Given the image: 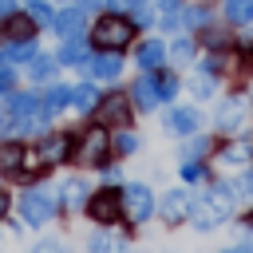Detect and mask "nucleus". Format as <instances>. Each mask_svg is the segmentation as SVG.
Instances as JSON below:
<instances>
[{"mask_svg":"<svg viewBox=\"0 0 253 253\" xmlns=\"http://www.w3.org/2000/svg\"><path fill=\"white\" fill-rule=\"evenodd\" d=\"M233 198H237V190H233V186H225V182H213V186H210V194H206L202 202H194V210H190V221H194L198 229H213L217 221H225V217H229V210H233Z\"/></svg>","mask_w":253,"mask_h":253,"instance_id":"1","label":"nucleus"},{"mask_svg":"<svg viewBox=\"0 0 253 253\" xmlns=\"http://www.w3.org/2000/svg\"><path fill=\"white\" fill-rule=\"evenodd\" d=\"M130 36H134V28H130L123 16H103V20L95 24V32H91V43H95L99 51H123V47L130 43Z\"/></svg>","mask_w":253,"mask_h":253,"instance_id":"2","label":"nucleus"},{"mask_svg":"<svg viewBox=\"0 0 253 253\" xmlns=\"http://www.w3.org/2000/svg\"><path fill=\"white\" fill-rule=\"evenodd\" d=\"M107 158H111V138H107V130H103V126L87 130V134L79 138V146H75V162H83V166H107Z\"/></svg>","mask_w":253,"mask_h":253,"instance_id":"3","label":"nucleus"},{"mask_svg":"<svg viewBox=\"0 0 253 253\" xmlns=\"http://www.w3.org/2000/svg\"><path fill=\"white\" fill-rule=\"evenodd\" d=\"M95 123L99 126H130V99L123 91L103 95L99 107H95Z\"/></svg>","mask_w":253,"mask_h":253,"instance_id":"4","label":"nucleus"},{"mask_svg":"<svg viewBox=\"0 0 253 253\" xmlns=\"http://www.w3.org/2000/svg\"><path fill=\"white\" fill-rule=\"evenodd\" d=\"M51 213H55V198L47 190H24L20 194V217L28 225H43V221H51Z\"/></svg>","mask_w":253,"mask_h":253,"instance_id":"5","label":"nucleus"},{"mask_svg":"<svg viewBox=\"0 0 253 253\" xmlns=\"http://www.w3.org/2000/svg\"><path fill=\"white\" fill-rule=\"evenodd\" d=\"M87 213H91V221H103V225L119 221L123 217V190H95V198H87Z\"/></svg>","mask_w":253,"mask_h":253,"instance_id":"6","label":"nucleus"},{"mask_svg":"<svg viewBox=\"0 0 253 253\" xmlns=\"http://www.w3.org/2000/svg\"><path fill=\"white\" fill-rule=\"evenodd\" d=\"M123 210H126V221H146L150 213H154V198H150V190L142 186V182H130L126 190H123Z\"/></svg>","mask_w":253,"mask_h":253,"instance_id":"7","label":"nucleus"},{"mask_svg":"<svg viewBox=\"0 0 253 253\" xmlns=\"http://www.w3.org/2000/svg\"><path fill=\"white\" fill-rule=\"evenodd\" d=\"M190 210H194V198H190V190H170V194L158 202V213H162V221H170V225H178V221H190Z\"/></svg>","mask_w":253,"mask_h":253,"instance_id":"8","label":"nucleus"},{"mask_svg":"<svg viewBox=\"0 0 253 253\" xmlns=\"http://www.w3.org/2000/svg\"><path fill=\"white\" fill-rule=\"evenodd\" d=\"M245 115H249L245 99H225V103L217 107V130H221V134H233L237 126H245Z\"/></svg>","mask_w":253,"mask_h":253,"instance_id":"9","label":"nucleus"},{"mask_svg":"<svg viewBox=\"0 0 253 253\" xmlns=\"http://www.w3.org/2000/svg\"><path fill=\"white\" fill-rule=\"evenodd\" d=\"M36 154H40V162H43V166L67 162V158H71V138H67V134H47V138L40 142V150H36Z\"/></svg>","mask_w":253,"mask_h":253,"instance_id":"10","label":"nucleus"},{"mask_svg":"<svg viewBox=\"0 0 253 253\" xmlns=\"http://www.w3.org/2000/svg\"><path fill=\"white\" fill-rule=\"evenodd\" d=\"M87 75L91 79H115L119 71H123V59L115 55V51H99V55H87Z\"/></svg>","mask_w":253,"mask_h":253,"instance_id":"11","label":"nucleus"},{"mask_svg":"<svg viewBox=\"0 0 253 253\" xmlns=\"http://www.w3.org/2000/svg\"><path fill=\"white\" fill-rule=\"evenodd\" d=\"M51 24H55L59 40H63V36H83V24H87V8H83V4H75V8H63V12H59Z\"/></svg>","mask_w":253,"mask_h":253,"instance_id":"12","label":"nucleus"},{"mask_svg":"<svg viewBox=\"0 0 253 253\" xmlns=\"http://www.w3.org/2000/svg\"><path fill=\"white\" fill-rule=\"evenodd\" d=\"M0 36H4V40H12V43L32 40V36H36V24H32V16H16V12H8V16H4V24H0Z\"/></svg>","mask_w":253,"mask_h":253,"instance_id":"13","label":"nucleus"},{"mask_svg":"<svg viewBox=\"0 0 253 253\" xmlns=\"http://www.w3.org/2000/svg\"><path fill=\"white\" fill-rule=\"evenodd\" d=\"M198 126H202V115L190 111V107H178V111L166 115V130H170V134H194Z\"/></svg>","mask_w":253,"mask_h":253,"instance_id":"14","label":"nucleus"},{"mask_svg":"<svg viewBox=\"0 0 253 253\" xmlns=\"http://www.w3.org/2000/svg\"><path fill=\"white\" fill-rule=\"evenodd\" d=\"M130 99H134V107H142V111H150V107H158V103H162V95H158V83H154L150 75L134 79V87H130Z\"/></svg>","mask_w":253,"mask_h":253,"instance_id":"15","label":"nucleus"},{"mask_svg":"<svg viewBox=\"0 0 253 253\" xmlns=\"http://www.w3.org/2000/svg\"><path fill=\"white\" fill-rule=\"evenodd\" d=\"M8 111H12L16 119H36V115L43 111V99H40V95H32V91H20V95H12V99H8Z\"/></svg>","mask_w":253,"mask_h":253,"instance_id":"16","label":"nucleus"},{"mask_svg":"<svg viewBox=\"0 0 253 253\" xmlns=\"http://www.w3.org/2000/svg\"><path fill=\"white\" fill-rule=\"evenodd\" d=\"M138 67L142 71H154V67H162V59H166V47L158 43V40H146V43H138Z\"/></svg>","mask_w":253,"mask_h":253,"instance_id":"17","label":"nucleus"},{"mask_svg":"<svg viewBox=\"0 0 253 253\" xmlns=\"http://www.w3.org/2000/svg\"><path fill=\"white\" fill-rule=\"evenodd\" d=\"M24 146L20 142H0V174H20V166H24Z\"/></svg>","mask_w":253,"mask_h":253,"instance_id":"18","label":"nucleus"},{"mask_svg":"<svg viewBox=\"0 0 253 253\" xmlns=\"http://www.w3.org/2000/svg\"><path fill=\"white\" fill-rule=\"evenodd\" d=\"M79 59H87V40L83 36H63L55 63H79Z\"/></svg>","mask_w":253,"mask_h":253,"instance_id":"19","label":"nucleus"},{"mask_svg":"<svg viewBox=\"0 0 253 253\" xmlns=\"http://www.w3.org/2000/svg\"><path fill=\"white\" fill-rule=\"evenodd\" d=\"M99 91H95V83H83V87H71V103L79 107V111H95L99 107Z\"/></svg>","mask_w":253,"mask_h":253,"instance_id":"20","label":"nucleus"},{"mask_svg":"<svg viewBox=\"0 0 253 253\" xmlns=\"http://www.w3.org/2000/svg\"><path fill=\"white\" fill-rule=\"evenodd\" d=\"M91 253H126V241L119 233H95L91 237Z\"/></svg>","mask_w":253,"mask_h":253,"instance_id":"21","label":"nucleus"},{"mask_svg":"<svg viewBox=\"0 0 253 253\" xmlns=\"http://www.w3.org/2000/svg\"><path fill=\"white\" fill-rule=\"evenodd\" d=\"M28 75H32L36 83H40V79H51V75H55V59H51V55H40V51H36V55L28 59Z\"/></svg>","mask_w":253,"mask_h":253,"instance_id":"22","label":"nucleus"},{"mask_svg":"<svg viewBox=\"0 0 253 253\" xmlns=\"http://www.w3.org/2000/svg\"><path fill=\"white\" fill-rule=\"evenodd\" d=\"M87 202V182L83 178H67L63 182V206H83Z\"/></svg>","mask_w":253,"mask_h":253,"instance_id":"23","label":"nucleus"},{"mask_svg":"<svg viewBox=\"0 0 253 253\" xmlns=\"http://www.w3.org/2000/svg\"><path fill=\"white\" fill-rule=\"evenodd\" d=\"M225 16L233 24H249L253 20V0H225Z\"/></svg>","mask_w":253,"mask_h":253,"instance_id":"24","label":"nucleus"},{"mask_svg":"<svg viewBox=\"0 0 253 253\" xmlns=\"http://www.w3.org/2000/svg\"><path fill=\"white\" fill-rule=\"evenodd\" d=\"M67 103H71V87H51V91L43 95V107H47L51 115H55V111H63Z\"/></svg>","mask_w":253,"mask_h":253,"instance_id":"25","label":"nucleus"},{"mask_svg":"<svg viewBox=\"0 0 253 253\" xmlns=\"http://www.w3.org/2000/svg\"><path fill=\"white\" fill-rule=\"evenodd\" d=\"M170 55H174V63H190V59H194V43H190V40H178V43L170 47Z\"/></svg>","mask_w":253,"mask_h":253,"instance_id":"26","label":"nucleus"},{"mask_svg":"<svg viewBox=\"0 0 253 253\" xmlns=\"http://www.w3.org/2000/svg\"><path fill=\"white\" fill-rule=\"evenodd\" d=\"M111 150H115V154H130V150H138V138H134V134H126V130H123V134H119V138H115V142H111Z\"/></svg>","mask_w":253,"mask_h":253,"instance_id":"27","label":"nucleus"},{"mask_svg":"<svg viewBox=\"0 0 253 253\" xmlns=\"http://www.w3.org/2000/svg\"><path fill=\"white\" fill-rule=\"evenodd\" d=\"M217 158H221L225 166H241V162H245V150H241V146H225Z\"/></svg>","mask_w":253,"mask_h":253,"instance_id":"28","label":"nucleus"},{"mask_svg":"<svg viewBox=\"0 0 253 253\" xmlns=\"http://www.w3.org/2000/svg\"><path fill=\"white\" fill-rule=\"evenodd\" d=\"M206 16H210L206 8H186V12H182V24L194 28V24H206Z\"/></svg>","mask_w":253,"mask_h":253,"instance_id":"29","label":"nucleus"},{"mask_svg":"<svg viewBox=\"0 0 253 253\" xmlns=\"http://www.w3.org/2000/svg\"><path fill=\"white\" fill-rule=\"evenodd\" d=\"M0 91H12V63H8V55H0Z\"/></svg>","mask_w":253,"mask_h":253,"instance_id":"30","label":"nucleus"},{"mask_svg":"<svg viewBox=\"0 0 253 253\" xmlns=\"http://www.w3.org/2000/svg\"><path fill=\"white\" fill-rule=\"evenodd\" d=\"M174 91H178V83H174L170 75H162V79H158V95H162V103H166V99H174Z\"/></svg>","mask_w":253,"mask_h":253,"instance_id":"31","label":"nucleus"},{"mask_svg":"<svg viewBox=\"0 0 253 253\" xmlns=\"http://www.w3.org/2000/svg\"><path fill=\"white\" fill-rule=\"evenodd\" d=\"M206 146H210V142H206V138H194V142H186V150H182V158H186V162H190V158H194V154H206Z\"/></svg>","mask_w":253,"mask_h":253,"instance_id":"32","label":"nucleus"},{"mask_svg":"<svg viewBox=\"0 0 253 253\" xmlns=\"http://www.w3.org/2000/svg\"><path fill=\"white\" fill-rule=\"evenodd\" d=\"M32 20H40V24H51L55 16H51V12H47V8L40 4V0H32Z\"/></svg>","mask_w":253,"mask_h":253,"instance_id":"33","label":"nucleus"},{"mask_svg":"<svg viewBox=\"0 0 253 253\" xmlns=\"http://www.w3.org/2000/svg\"><path fill=\"white\" fill-rule=\"evenodd\" d=\"M206 43H210V47H225V43H229V36H225V32H213V28H210V32H206Z\"/></svg>","mask_w":253,"mask_h":253,"instance_id":"34","label":"nucleus"},{"mask_svg":"<svg viewBox=\"0 0 253 253\" xmlns=\"http://www.w3.org/2000/svg\"><path fill=\"white\" fill-rule=\"evenodd\" d=\"M202 174H206V170H202L198 162H186V166H182V178H186V182H198Z\"/></svg>","mask_w":253,"mask_h":253,"instance_id":"35","label":"nucleus"},{"mask_svg":"<svg viewBox=\"0 0 253 253\" xmlns=\"http://www.w3.org/2000/svg\"><path fill=\"white\" fill-rule=\"evenodd\" d=\"M194 91H198L202 99H210V91H213V83H210V75H202V79H194Z\"/></svg>","mask_w":253,"mask_h":253,"instance_id":"36","label":"nucleus"},{"mask_svg":"<svg viewBox=\"0 0 253 253\" xmlns=\"http://www.w3.org/2000/svg\"><path fill=\"white\" fill-rule=\"evenodd\" d=\"M237 194L253 198V170H249V174H241V182H237Z\"/></svg>","mask_w":253,"mask_h":253,"instance_id":"37","label":"nucleus"},{"mask_svg":"<svg viewBox=\"0 0 253 253\" xmlns=\"http://www.w3.org/2000/svg\"><path fill=\"white\" fill-rule=\"evenodd\" d=\"M32 253H67V249H63L59 241H40V245H36Z\"/></svg>","mask_w":253,"mask_h":253,"instance_id":"38","label":"nucleus"},{"mask_svg":"<svg viewBox=\"0 0 253 253\" xmlns=\"http://www.w3.org/2000/svg\"><path fill=\"white\" fill-rule=\"evenodd\" d=\"M178 4H182V0H158V8H162V12H178Z\"/></svg>","mask_w":253,"mask_h":253,"instance_id":"39","label":"nucleus"},{"mask_svg":"<svg viewBox=\"0 0 253 253\" xmlns=\"http://www.w3.org/2000/svg\"><path fill=\"white\" fill-rule=\"evenodd\" d=\"M107 4H115V8H138L142 0H107Z\"/></svg>","mask_w":253,"mask_h":253,"instance_id":"40","label":"nucleus"},{"mask_svg":"<svg viewBox=\"0 0 253 253\" xmlns=\"http://www.w3.org/2000/svg\"><path fill=\"white\" fill-rule=\"evenodd\" d=\"M8 12H12V0H0V20H4Z\"/></svg>","mask_w":253,"mask_h":253,"instance_id":"41","label":"nucleus"},{"mask_svg":"<svg viewBox=\"0 0 253 253\" xmlns=\"http://www.w3.org/2000/svg\"><path fill=\"white\" fill-rule=\"evenodd\" d=\"M4 213H8V194L0 190V217H4Z\"/></svg>","mask_w":253,"mask_h":253,"instance_id":"42","label":"nucleus"},{"mask_svg":"<svg viewBox=\"0 0 253 253\" xmlns=\"http://www.w3.org/2000/svg\"><path fill=\"white\" fill-rule=\"evenodd\" d=\"M225 253H253V245H237V249H225Z\"/></svg>","mask_w":253,"mask_h":253,"instance_id":"43","label":"nucleus"},{"mask_svg":"<svg viewBox=\"0 0 253 253\" xmlns=\"http://www.w3.org/2000/svg\"><path fill=\"white\" fill-rule=\"evenodd\" d=\"M4 126H8V115H4V111H0V130H4Z\"/></svg>","mask_w":253,"mask_h":253,"instance_id":"44","label":"nucleus"},{"mask_svg":"<svg viewBox=\"0 0 253 253\" xmlns=\"http://www.w3.org/2000/svg\"><path fill=\"white\" fill-rule=\"evenodd\" d=\"M245 59H249V63H253V47H249V51H245Z\"/></svg>","mask_w":253,"mask_h":253,"instance_id":"45","label":"nucleus"},{"mask_svg":"<svg viewBox=\"0 0 253 253\" xmlns=\"http://www.w3.org/2000/svg\"><path fill=\"white\" fill-rule=\"evenodd\" d=\"M87 4H103V0H83V8H87Z\"/></svg>","mask_w":253,"mask_h":253,"instance_id":"46","label":"nucleus"},{"mask_svg":"<svg viewBox=\"0 0 253 253\" xmlns=\"http://www.w3.org/2000/svg\"><path fill=\"white\" fill-rule=\"evenodd\" d=\"M249 225H253V213H249Z\"/></svg>","mask_w":253,"mask_h":253,"instance_id":"47","label":"nucleus"}]
</instances>
